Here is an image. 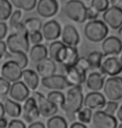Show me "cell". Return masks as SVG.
Returning <instances> with one entry per match:
<instances>
[{
    "instance_id": "6da1fadb",
    "label": "cell",
    "mask_w": 122,
    "mask_h": 128,
    "mask_svg": "<svg viewBox=\"0 0 122 128\" xmlns=\"http://www.w3.org/2000/svg\"><path fill=\"white\" fill-rule=\"evenodd\" d=\"M13 30L14 33L9 34L6 40L8 50L10 52L22 51L27 54L30 50V41L28 31L25 27L24 23L19 22Z\"/></svg>"
},
{
    "instance_id": "7a4b0ae2",
    "label": "cell",
    "mask_w": 122,
    "mask_h": 128,
    "mask_svg": "<svg viewBox=\"0 0 122 128\" xmlns=\"http://www.w3.org/2000/svg\"><path fill=\"white\" fill-rule=\"evenodd\" d=\"M85 96L83 95L81 84L71 86L67 91L64 103L60 108L65 112L70 120L75 119V115L84 106Z\"/></svg>"
},
{
    "instance_id": "3957f363",
    "label": "cell",
    "mask_w": 122,
    "mask_h": 128,
    "mask_svg": "<svg viewBox=\"0 0 122 128\" xmlns=\"http://www.w3.org/2000/svg\"><path fill=\"white\" fill-rule=\"evenodd\" d=\"M85 38L90 42L99 43L107 37L109 34V27L103 20H90L84 28Z\"/></svg>"
},
{
    "instance_id": "277c9868",
    "label": "cell",
    "mask_w": 122,
    "mask_h": 128,
    "mask_svg": "<svg viewBox=\"0 0 122 128\" xmlns=\"http://www.w3.org/2000/svg\"><path fill=\"white\" fill-rule=\"evenodd\" d=\"M87 8L83 0H67L64 6V12L70 20L83 24L87 20Z\"/></svg>"
},
{
    "instance_id": "5b68a950",
    "label": "cell",
    "mask_w": 122,
    "mask_h": 128,
    "mask_svg": "<svg viewBox=\"0 0 122 128\" xmlns=\"http://www.w3.org/2000/svg\"><path fill=\"white\" fill-rule=\"evenodd\" d=\"M103 91L110 100H119L122 99V77L111 76L105 81Z\"/></svg>"
},
{
    "instance_id": "8992f818",
    "label": "cell",
    "mask_w": 122,
    "mask_h": 128,
    "mask_svg": "<svg viewBox=\"0 0 122 128\" xmlns=\"http://www.w3.org/2000/svg\"><path fill=\"white\" fill-rule=\"evenodd\" d=\"M100 72L109 76H116L122 72V53L118 55H110L102 61Z\"/></svg>"
},
{
    "instance_id": "52a82bcc",
    "label": "cell",
    "mask_w": 122,
    "mask_h": 128,
    "mask_svg": "<svg viewBox=\"0 0 122 128\" xmlns=\"http://www.w3.org/2000/svg\"><path fill=\"white\" fill-rule=\"evenodd\" d=\"M117 118L103 110H96L93 113L92 126L95 128H116L118 127Z\"/></svg>"
},
{
    "instance_id": "ba28073f",
    "label": "cell",
    "mask_w": 122,
    "mask_h": 128,
    "mask_svg": "<svg viewBox=\"0 0 122 128\" xmlns=\"http://www.w3.org/2000/svg\"><path fill=\"white\" fill-rule=\"evenodd\" d=\"M102 19L112 30H119L122 26V8L112 5L102 14Z\"/></svg>"
},
{
    "instance_id": "9c48e42d",
    "label": "cell",
    "mask_w": 122,
    "mask_h": 128,
    "mask_svg": "<svg viewBox=\"0 0 122 128\" xmlns=\"http://www.w3.org/2000/svg\"><path fill=\"white\" fill-rule=\"evenodd\" d=\"M33 96L36 99L40 116L45 118H49L53 116L58 112V105L49 100L46 96L39 92L33 90Z\"/></svg>"
},
{
    "instance_id": "30bf717a",
    "label": "cell",
    "mask_w": 122,
    "mask_h": 128,
    "mask_svg": "<svg viewBox=\"0 0 122 128\" xmlns=\"http://www.w3.org/2000/svg\"><path fill=\"white\" fill-rule=\"evenodd\" d=\"M1 76L11 83L20 80L23 76V69L14 60H7L1 68Z\"/></svg>"
},
{
    "instance_id": "8fae6325",
    "label": "cell",
    "mask_w": 122,
    "mask_h": 128,
    "mask_svg": "<svg viewBox=\"0 0 122 128\" xmlns=\"http://www.w3.org/2000/svg\"><path fill=\"white\" fill-rule=\"evenodd\" d=\"M40 82L44 87L52 90H62L71 87L65 76L61 74H54L50 76L43 77Z\"/></svg>"
},
{
    "instance_id": "7c38bea8",
    "label": "cell",
    "mask_w": 122,
    "mask_h": 128,
    "mask_svg": "<svg viewBox=\"0 0 122 128\" xmlns=\"http://www.w3.org/2000/svg\"><path fill=\"white\" fill-rule=\"evenodd\" d=\"M40 116L37 100L33 96L28 97L24 101L23 106L22 117L26 123H32L34 120L38 119Z\"/></svg>"
},
{
    "instance_id": "4fadbf2b",
    "label": "cell",
    "mask_w": 122,
    "mask_h": 128,
    "mask_svg": "<svg viewBox=\"0 0 122 128\" xmlns=\"http://www.w3.org/2000/svg\"><path fill=\"white\" fill-rule=\"evenodd\" d=\"M101 50L105 56L118 55L122 53V41L116 36L106 37L101 43Z\"/></svg>"
},
{
    "instance_id": "5bb4252c",
    "label": "cell",
    "mask_w": 122,
    "mask_h": 128,
    "mask_svg": "<svg viewBox=\"0 0 122 128\" xmlns=\"http://www.w3.org/2000/svg\"><path fill=\"white\" fill-rule=\"evenodd\" d=\"M30 89L23 81L18 80L12 84L8 95L11 99L18 102H24L29 97Z\"/></svg>"
},
{
    "instance_id": "9a60e30c",
    "label": "cell",
    "mask_w": 122,
    "mask_h": 128,
    "mask_svg": "<svg viewBox=\"0 0 122 128\" xmlns=\"http://www.w3.org/2000/svg\"><path fill=\"white\" fill-rule=\"evenodd\" d=\"M59 10L57 0H39L36 6V12L43 18H51Z\"/></svg>"
},
{
    "instance_id": "2e32d148",
    "label": "cell",
    "mask_w": 122,
    "mask_h": 128,
    "mask_svg": "<svg viewBox=\"0 0 122 128\" xmlns=\"http://www.w3.org/2000/svg\"><path fill=\"white\" fill-rule=\"evenodd\" d=\"M106 104V97L100 91H91L86 94L84 100V106L92 110H102Z\"/></svg>"
},
{
    "instance_id": "e0dca14e",
    "label": "cell",
    "mask_w": 122,
    "mask_h": 128,
    "mask_svg": "<svg viewBox=\"0 0 122 128\" xmlns=\"http://www.w3.org/2000/svg\"><path fill=\"white\" fill-rule=\"evenodd\" d=\"M41 32L46 41H54L61 36L62 28L60 24L56 20L52 19L43 25Z\"/></svg>"
},
{
    "instance_id": "ac0fdd59",
    "label": "cell",
    "mask_w": 122,
    "mask_h": 128,
    "mask_svg": "<svg viewBox=\"0 0 122 128\" xmlns=\"http://www.w3.org/2000/svg\"><path fill=\"white\" fill-rule=\"evenodd\" d=\"M64 69H65V77L71 86H79V84L85 83L86 79H87V76H86L87 73L82 71L75 64L66 67Z\"/></svg>"
},
{
    "instance_id": "d6986e66",
    "label": "cell",
    "mask_w": 122,
    "mask_h": 128,
    "mask_svg": "<svg viewBox=\"0 0 122 128\" xmlns=\"http://www.w3.org/2000/svg\"><path fill=\"white\" fill-rule=\"evenodd\" d=\"M67 45L63 41L54 40L49 46V56L56 63L63 64L66 55Z\"/></svg>"
},
{
    "instance_id": "ffe728a7",
    "label": "cell",
    "mask_w": 122,
    "mask_h": 128,
    "mask_svg": "<svg viewBox=\"0 0 122 128\" xmlns=\"http://www.w3.org/2000/svg\"><path fill=\"white\" fill-rule=\"evenodd\" d=\"M61 40L69 46H77L80 38L76 28L72 24L64 25L61 33Z\"/></svg>"
},
{
    "instance_id": "44dd1931",
    "label": "cell",
    "mask_w": 122,
    "mask_h": 128,
    "mask_svg": "<svg viewBox=\"0 0 122 128\" xmlns=\"http://www.w3.org/2000/svg\"><path fill=\"white\" fill-rule=\"evenodd\" d=\"M55 63L56 62L50 57H47L39 63H37L35 69H36V71L39 74V76H41L42 78L43 77L50 76L52 74H55L57 70Z\"/></svg>"
},
{
    "instance_id": "7402d4cb",
    "label": "cell",
    "mask_w": 122,
    "mask_h": 128,
    "mask_svg": "<svg viewBox=\"0 0 122 128\" xmlns=\"http://www.w3.org/2000/svg\"><path fill=\"white\" fill-rule=\"evenodd\" d=\"M105 81V74L102 72H92L86 79L85 84L86 87L91 91H100L104 87Z\"/></svg>"
},
{
    "instance_id": "603a6c76",
    "label": "cell",
    "mask_w": 122,
    "mask_h": 128,
    "mask_svg": "<svg viewBox=\"0 0 122 128\" xmlns=\"http://www.w3.org/2000/svg\"><path fill=\"white\" fill-rule=\"evenodd\" d=\"M49 56V49L44 44H33L28 52V57L33 63H39Z\"/></svg>"
},
{
    "instance_id": "cb8c5ba5",
    "label": "cell",
    "mask_w": 122,
    "mask_h": 128,
    "mask_svg": "<svg viewBox=\"0 0 122 128\" xmlns=\"http://www.w3.org/2000/svg\"><path fill=\"white\" fill-rule=\"evenodd\" d=\"M23 82L27 84L28 87L32 90H35L39 86V74L37 71L33 70L27 69L23 70Z\"/></svg>"
},
{
    "instance_id": "d4e9b609",
    "label": "cell",
    "mask_w": 122,
    "mask_h": 128,
    "mask_svg": "<svg viewBox=\"0 0 122 128\" xmlns=\"http://www.w3.org/2000/svg\"><path fill=\"white\" fill-rule=\"evenodd\" d=\"M5 108L6 114L12 118H18L22 115L23 107L21 106L19 102L13 100V99H7L3 103Z\"/></svg>"
},
{
    "instance_id": "484cf974",
    "label": "cell",
    "mask_w": 122,
    "mask_h": 128,
    "mask_svg": "<svg viewBox=\"0 0 122 128\" xmlns=\"http://www.w3.org/2000/svg\"><path fill=\"white\" fill-rule=\"evenodd\" d=\"M6 60H12L19 64V66L23 70L26 68V66L28 64V58L26 54V53L22 51H17V52H10L7 51L4 54Z\"/></svg>"
},
{
    "instance_id": "4316f807",
    "label": "cell",
    "mask_w": 122,
    "mask_h": 128,
    "mask_svg": "<svg viewBox=\"0 0 122 128\" xmlns=\"http://www.w3.org/2000/svg\"><path fill=\"white\" fill-rule=\"evenodd\" d=\"M79 52L76 46H69L67 45L66 48V55L65 59L63 62V66L64 68L69 66H75L79 60Z\"/></svg>"
},
{
    "instance_id": "83f0119b",
    "label": "cell",
    "mask_w": 122,
    "mask_h": 128,
    "mask_svg": "<svg viewBox=\"0 0 122 128\" xmlns=\"http://www.w3.org/2000/svg\"><path fill=\"white\" fill-rule=\"evenodd\" d=\"M13 14V4L10 0H0V20L5 21Z\"/></svg>"
},
{
    "instance_id": "f1b7e54d",
    "label": "cell",
    "mask_w": 122,
    "mask_h": 128,
    "mask_svg": "<svg viewBox=\"0 0 122 128\" xmlns=\"http://www.w3.org/2000/svg\"><path fill=\"white\" fill-rule=\"evenodd\" d=\"M46 126L48 128H67L68 123L63 116L54 115L48 119Z\"/></svg>"
},
{
    "instance_id": "f546056e",
    "label": "cell",
    "mask_w": 122,
    "mask_h": 128,
    "mask_svg": "<svg viewBox=\"0 0 122 128\" xmlns=\"http://www.w3.org/2000/svg\"><path fill=\"white\" fill-rule=\"evenodd\" d=\"M104 54L103 52L100 51H92L88 54V60L90 61L91 69H100V66L102 64L103 58H104Z\"/></svg>"
},
{
    "instance_id": "4dcf8cb0",
    "label": "cell",
    "mask_w": 122,
    "mask_h": 128,
    "mask_svg": "<svg viewBox=\"0 0 122 128\" xmlns=\"http://www.w3.org/2000/svg\"><path fill=\"white\" fill-rule=\"evenodd\" d=\"M24 24L25 27L27 28L28 33L33 32V31H40L42 30L43 28L42 21L39 18H35V17L25 19Z\"/></svg>"
},
{
    "instance_id": "1f68e13d",
    "label": "cell",
    "mask_w": 122,
    "mask_h": 128,
    "mask_svg": "<svg viewBox=\"0 0 122 128\" xmlns=\"http://www.w3.org/2000/svg\"><path fill=\"white\" fill-rule=\"evenodd\" d=\"M92 116H93L92 109H90V107H87V106H85L77 113V119L80 122H83L85 124H89V123L91 122Z\"/></svg>"
},
{
    "instance_id": "d6a6232c",
    "label": "cell",
    "mask_w": 122,
    "mask_h": 128,
    "mask_svg": "<svg viewBox=\"0 0 122 128\" xmlns=\"http://www.w3.org/2000/svg\"><path fill=\"white\" fill-rule=\"evenodd\" d=\"M47 98L54 104L61 106L65 100V96L59 90H52L48 93Z\"/></svg>"
},
{
    "instance_id": "836d02e7",
    "label": "cell",
    "mask_w": 122,
    "mask_h": 128,
    "mask_svg": "<svg viewBox=\"0 0 122 128\" xmlns=\"http://www.w3.org/2000/svg\"><path fill=\"white\" fill-rule=\"evenodd\" d=\"M110 0H91L90 7L97 10L99 13H104L110 7Z\"/></svg>"
},
{
    "instance_id": "e575fe53",
    "label": "cell",
    "mask_w": 122,
    "mask_h": 128,
    "mask_svg": "<svg viewBox=\"0 0 122 128\" xmlns=\"http://www.w3.org/2000/svg\"><path fill=\"white\" fill-rule=\"evenodd\" d=\"M37 3V0H20V9L26 12H30L36 8Z\"/></svg>"
},
{
    "instance_id": "d590c367",
    "label": "cell",
    "mask_w": 122,
    "mask_h": 128,
    "mask_svg": "<svg viewBox=\"0 0 122 128\" xmlns=\"http://www.w3.org/2000/svg\"><path fill=\"white\" fill-rule=\"evenodd\" d=\"M22 16V12H21L20 8L16 9L15 11L13 12V14H11L10 18H9V25L13 28L16 27V25L20 22V18Z\"/></svg>"
},
{
    "instance_id": "8d00e7d4",
    "label": "cell",
    "mask_w": 122,
    "mask_h": 128,
    "mask_svg": "<svg viewBox=\"0 0 122 128\" xmlns=\"http://www.w3.org/2000/svg\"><path fill=\"white\" fill-rule=\"evenodd\" d=\"M118 109H119V105H118V103L116 102V100H109V101H107L102 110H104V112H106V113H108V114L115 115V113L117 112Z\"/></svg>"
},
{
    "instance_id": "74e56055",
    "label": "cell",
    "mask_w": 122,
    "mask_h": 128,
    "mask_svg": "<svg viewBox=\"0 0 122 128\" xmlns=\"http://www.w3.org/2000/svg\"><path fill=\"white\" fill-rule=\"evenodd\" d=\"M10 83V81H8V80L1 76V78H0V95L2 96L8 95L9 93L12 86Z\"/></svg>"
},
{
    "instance_id": "f35d334b",
    "label": "cell",
    "mask_w": 122,
    "mask_h": 128,
    "mask_svg": "<svg viewBox=\"0 0 122 128\" xmlns=\"http://www.w3.org/2000/svg\"><path fill=\"white\" fill-rule=\"evenodd\" d=\"M75 66L79 67L82 71L86 72V73H87V71L91 68L90 61L87 57H80L79 60H77V62H76Z\"/></svg>"
},
{
    "instance_id": "ab89813d",
    "label": "cell",
    "mask_w": 122,
    "mask_h": 128,
    "mask_svg": "<svg viewBox=\"0 0 122 128\" xmlns=\"http://www.w3.org/2000/svg\"><path fill=\"white\" fill-rule=\"evenodd\" d=\"M28 37H29L30 43H32L33 44H38L43 41L44 35L40 31H33V32L28 33Z\"/></svg>"
},
{
    "instance_id": "60d3db41",
    "label": "cell",
    "mask_w": 122,
    "mask_h": 128,
    "mask_svg": "<svg viewBox=\"0 0 122 128\" xmlns=\"http://www.w3.org/2000/svg\"><path fill=\"white\" fill-rule=\"evenodd\" d=\"M8 128H25L26 124L23 120H18V119H17V118H14V119H13L8 123Z\"/></svg>"
},
{
    "instance_id": "b9f144b4",
    "label": "cell",
    "mask_w": 122,
    "mask_h": 128,
    "mask_svg": "<svg viewBox=\"0 0 122 128\" xmlns=\"http://www.w3.org/2000/svg\"><path fill=\"white\" fill-rule=\"evenodd\" d=\"M100 13L92 7H88L87 8V19L88 20H94V19H97L99 17Z\"/></svg>"
},
{
    "instance_id": "7bdbcfd3",
    "label": "cell",
    "mask_w": 122,
    "mask_h": 128,
    "mask_svg": "<svg viewBox=\"0 0 122 128\" xmlns=\"http://www.w3.org/2000/svg\"><path fill=\"white\" fill-rule=\"evenodd\" d=\"M8 30V28L7 24L4 23V21H1V23H0V38L1 40H4L6 38Z\"/></svg>"
},
{
    "instance_id": "ee69618b",
    "label": "cell",
    "mask_w": 122,
    "mask_h": 128,
    "mask_svg": "<svg viewBox=\"0 0 122 128\" xmlns=\"http://www.w3.org/2000/svg\"><path fill=\"white\" fill-rule=\"evenodd\" d=\"M7 50H8V47H7L6 42H4L3 40H1L0 41V55H1V58L4 57L5 53L8 51Z\"/></svg>"
},
{
    "instance_id": "f6af8a7d",
    "label": "cell",
    "mask_w": 122,
    "mask_h": 128,
    "mask_svg": "<svg viewBox=\"0 0 122 128\" xmlns=\"http://www.w3.org/2000/svg\"><path fill=\"white\" fill-rule=\"evenodd\" d=\"M29 128H45L46 126L44 125V123L42 122H33L28 125Z\"/></svg>"
},
{
    "instance_id": "bcb514c9",
    "label": "cell",
    "mask_w": 122,
    "mask_h": 128,
    "mask_svg": "<svg viewBox=\"0 0 122 128\" xmlns=\"http://www.w3.org/2000/svg\"><path fill=\"white\" fill-rule=\"evenodd\" d=\"M87 126H86L85 123L80 122V120L79 122H73L72 124L70 125V128H86Z\"/></svg>"
},
{
    "instance_id": "7dc6e473",
    "label": "cell",
    "mask_w": 122,
    "mask_h": 128,
    "mask_svg": "<svg viewBox=\"0 0 122 128\" xmlns=\"http://www.w3.org/2000/svg\"><path fill=\"white\" fill-rule=\"evenodd\" d=\"M8 126V123L7 119H5L4 117H1V119H0V128H5Z\"/></svg>"
},
{
    "instance_id": "c3c4849f",
    "label": "cell",
    "mask_w": 122,
    "mask_h": 128,
    "mask_svg": "<svg viewBox=\"0 0 122 128\" xmlns=\"http://www.w3.org/2000/svg\"><path fill=\"white\" fill-rule=\"evenodd\" d=\"M116 117L120 122H122V105L120 106L119 109L116 112Z\"/></svg>"
},
{
    "instance_id": "681fc988",
    "label": "cell",
    "mask_w": 122,
    "mask_h": 128,
    "mask_svg": "<svg viewBox=\"0 0 122 128\" xmlns=\"http://www.w3.org/2000/svg\"><path fill=\"white\" fill-rule=\"evenodd\" d=\"M6 114L5 108H4L3 103H0V117H4V115Z\"/></svg>"
},
{
    "instance_id": "f907efd6",
    "label": "cell",
    "mask_w": 122,
    "mask_h": 128,
    "mask_svg": "<svg viewBox=\"0 0 122 128\" xmlns=\"http://www.w3.org/2000/svg\"><path fill=\"white\" fill-rule=\"evenodd\" d=\"M12 4L17 8H20V0H10Z\"/></svg>"
},
{
    "instance_id": "816d5d0a",
    "label": "cell",
    "mask_w": 122,
    "mask_h": 128,
    "mask_svg": "<svg viewBox=\"0 0 122 128\" xmlns=\"http://www.w3.org/2000/svg\"><path fill=\"white\" fill-rule=\"evenodd\" d=\"M114 5H117V6L121 7V8H122V0H117Z\"/></svg>"
},
{
    "instance_id": "f5cc1de1",
    "label": "cell",
    "mask_w": 122,
    "mask_h": 128,
    "mask_svg": "<svg viewBox=\"0 0 122 128\" xmlns=\"http://www.w3.org/2000/svg\"><path fill=\"white\" fill-rule=\"evenodd\" d=\"M118 34H119V35H120V38H121V40H122V26L118 30Z\"/></svg>"
},
{
    "instance_id": "db71d44e",
    "label": "cell",
    "mask_w": 122,
    "mask_h": 128,
    "mask_svg": "<svg viewBox=\"0 0 122 128\" xmlns=\"http://www.w3.org/2000/svg\"><path fill=\"white\" fill-rule=\"evenodd\" d=\"M117 1V0H110V2H111V4H112L114 5L115 4H116V2Z\"/></svg>"
},
{
    "instance_id": "11a10c76",
    "label": "cell",
    "mask_w": 122,
    "mask_h": 128,
    "mask_svg": "<svg viewBox=\"0 0 122 128\" xmlns=\"http://www.w3.org/2000/svg\"><path fill=\"white\" fill-rule=\"evenodd\" d=\"M118 127H119V128H122V122H121L120 125H118Z\"/></svg>"
},
{
    "instance_id": "9f6ffc18",
    "label": "cell",
    "mask_w": 122,
    "mask_h": 128,
    "mask_svg": "<svg viewBox=\"0 0 122 128\" xmlns=\"http://www.w3.org/2000/svg\"><path fill=\"white\" fill-rule=\"evenodd\" d=\"M83 1H90V0H83Z\"/></svg>"
},
{
    "instance_id": "6f0895ef",
    "label": "cell",
    "mask_w": 122,
    "mask_h": 128,
    "mask_svg": "<svg viewBox=\"0 0 122 128\" xmlns=\"http://www.w3.org/2000/svg\"><path fill=\"white\" fill-rule=\"evenodd\" d=\"M60 1H67V0H60Z\"/></svg>"
}]
</instances>
